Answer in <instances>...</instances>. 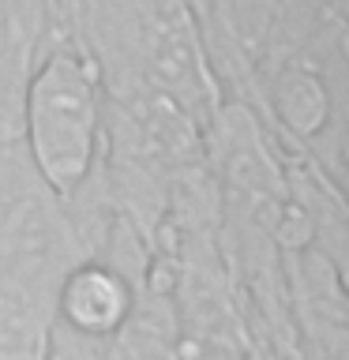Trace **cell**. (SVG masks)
Here are the masks:
<instances>
[{
  "mask_svg": "<svg viewBox=\"0 0 349 360\" xmlns=\"http://www.w3.org/2000/svg\"><path fill=\"white\" fill-rule=\"evenodd\" d=\"M23 124L38 180L56 199L79 195L101 146V94L94 64L75 45H56L30 75Z\"/></svg>",
  "mask_w": 349,
  "mask_h": 360,
  "instance_id": "1",
  "label": "cell"
},
{
  "mask_svg": "<svg viewBox=\"0 0 349 360\" xmlns=\"http://www.w3.org/2000/svg\"><path fill=\"white\" fill-rule=\"evenodd\" d=\"M64 270L53 274V255L42 252L15 255L0 270V360H53L56 281Z\"/></svg>",
  "mask_w": 349,
  "mask_h": 360,
  "instance_id": "2",
  "label": "cell"
},
{
  "mask_svg": "<svg viewBox=\"0 0 349 360\" xmlns=\"http://www.w3.org/2000/svg\"><path fill=\"white\" fill-rule=\"evenodd\" d=\"M106 360H180L169 300L151 292L135 304L132 319L106 342Z\"/></svg>",
  "mask_w": 349,
  "mask_h": 360,
  "instance_id": "4",
  "label": "cell"
},
{
  "mask_svg": "<svg viewBox=\"0 0 349 360\" xmlns=\"http://www.w3.org/2000/svg\"><path fill=\"white\" fill-rule=\"evenodd\" d=\"M139 304V285L109 259H79L56 281V323L83 342L106 345Z\"/></svg>",
  "mask_w": 349,
  "mask_h": 360,
  "instance_id": "3",
  "label": "cell"
}]
</instances>
